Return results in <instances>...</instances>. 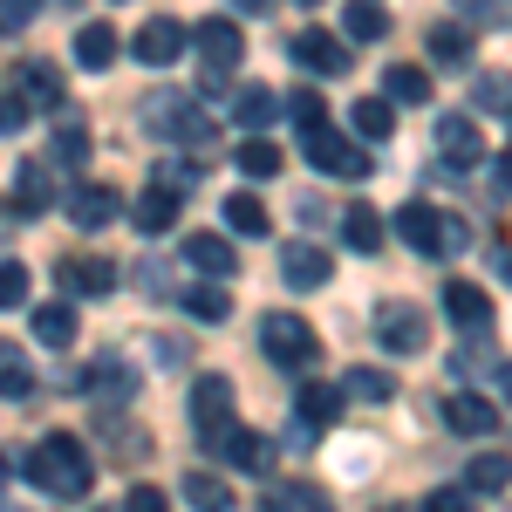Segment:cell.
Returning a JSON list of instances; mask_svg holds the SVG:
<instances>
[{
    "label": "cell",
    "mask_w": 512,
    "mask_h": 512,
    "mask_svg": "<svg viewBox=\"0 0 512 512\" xmlns=\"http://www.w3.org/2000/svg\"><path fill=\"white\" fill-rule=\"evenodd\" d=\"M342 35H349V41H383V35H390V7H383V0H349Z\"/></svg>",
    "instance_id": "cell-25"
},
{
    "label": "cell",
    "mask_w": 512,
    "mask_h": 512,
    "mask_svg": "<svg viewBox=\"0 0 512 512\" xmlns=\"http://www.w3.org/2000/svg\"><path fill=\"white\" fill-rule=\"evenodd\" d=\"M14 89H21V103H28V110H55V103H62V69H55V62H21V69H14Z\"/></svg>",
    "instance_id": "cell-22"
},
{
    "label": "cell",
    "mask_w": 512,
    "mask_h": 512,
    "mask_svg": "<svg viewBox=\"0 0 512 512\" xmlns=\"http://www.w3.org/2000/svg\"><path fill=\"white\" fill-rule=\"evenodd\" d=\"M512 485V458H499V451H485V458H472V472H465V492H506Z\"/></svg>",
    "instance_id": "cell-35"
},
{
    "label": "cell",
    "mask_w": 512,
    "mask_h": 512,
    "mask_svg": "<svg viewBox=\"0 0 512 512\" xmlns=\"http://www.w3.org/2000/svg\"><path fill=\"white\" fill-rule=\"evenodd\" d=\"M96 512H103V506H96Z\"/></svg>",
    "instance_id": "cell-56"
},
{
    "label": "cell",
    "mask_w": 512,
    "mask_h": 512,
    "mask_svg": "<svg viewBox=\"0 0 512 512\" xmlns=\"http://www.w3.org/2000/svg\"><path fill=\"white\" fill-rule=\"evenodd\" d=\"M185 499H192V512H233V492H226L219 478H205V472L185 478Z\"/></svg>",
    "instance_id": "cell-38"
},
{
    "label": "cell",
    "mask_w": 512,
    "mask_h": 512,
    "mask_svg": "<svg viewBox=\"0 0 512 512\" xmlns=\"http://www.w3.org/2000/svg\"><path fill=\"white\" fill-rule=\"evenodd\" d=\"M55 158H62V164H82V123H76V117L62 123V137H55Z\"/></svg>",
    "instance_id": "cell-47"
},
{
    "label": "cell",
    "mask_w": 512,
    "mask_h": 512,
    "mask_svg": "<svg viewBox=\"0 0 512 512\" xmlns=\"http://www.w3.org/2000/svg\"><path fill=\"white\" fill-rule=\"evenodd\" d=\"M239 14H267V7H274V0H233Z\"/></svg>",
    "instance_id": "cell-52"
},
{
    "label": "cell",
    "mask_w": 512,
    "mask_h": 512,
    "mask_svg": "<svg viewBox=\"0 0 512 512\" xmlns=\"http://www.w3.org/2000/svg\"><path fill=\"white\" fill-rule=\"evenodd\" d=\"M198 178H205V164H192V158H164L151 185H164V192H178V198H185V192L198 185Z\"/></svg>",
    "instance_id": "cell-41"
},
{
    "label": "cell",
    "mask_w": 512,
    "mask_h": 512,
    "mask_svg": "<svg viewBox=\"0 0 512 512\" xmlns=\"http://www.w3.org/2000/svg\"><path fill=\"white\" fill-rule=\"evenodd\" d=\"M21 123H28V103H21V96H7V89H0V137H14V130H21Z\"/></svg>",
    "instance_id": "cell-48"
},
{
    "label": "cell",
    "mask_w": 512,
    "mask_h": 512,
    "mask_svg": "<svg viewBox=\"0 0 512 512\" xmlns=\"http://www.w3.org/2000/svg\"><path fill=\"white\" fill-rule=\"evenodd\" d=\"M48 205H55V171H48L41 158H28L21 171H14V212H21V219H41Z\"/></svg>",
    "instance_id": "cell-15"
},
{
    "label": "cell",
    "mask_w": 512,
    "mask_h": 512,
    "mask_svg": "<svg viewBox=\"0 0 512 512\" xmlns=\"http://www.w3.org/2000/svg\"><path fill=\"white\" fill-rule=\"evenodd\" d=\"M499 383H506V396H512V362H499Z\"/></svg>",
    "instance_id": "cell-53"
},
{
    "label": "cell",
    "mask_w": 512,
    "mask_h": 512,
    "mask_svg": "<svg viewBox=\"0 0 512 512\" xmlns=\"http://www.w3.org/2000/svg\"><path fill=\"white\" fill-rule=\"evenodd\" d=\"M349 396H362V403H390L396 396V383L383 376V369H349V383H342Z\"/></svg>",
    "instance_id": "cell-42"
},
{
    "label": "cell",
    "mask_w": 512,
    "mask_h": 512,
    "mask_svg": "<svg viewBox=\"0 0 512 512\" xmlns=\"http://www.w3.org/2000/svg\"><path fill=\"white\" fill-rule=\"evenodd\" d=\"M192 41H198V55H205V69H212V76L239 69V55H246V41H239L233 21H205V28H198Z\"/></svg>",
    "instance_id": "cell-17"
},
{
    "label": "cell",
    "mask_w": 512,
    "mask_h": 512,
    "mask_svg": "<svg viewBox=\"0 0 512 512\" xmlns=\"http://www.w3.org/2000/svg\"><path fill=\"white\" fill-rule=\"evenodd\" d=\"M308 7H315V0H308Z\"/></svg>",
    "instance_id": "cell-55"
},
{
    "label": "cell",
    "mask_w": 512,
    "mask_h": 512,
    "mask_svg": "<svg viewBox=\"0 0 512 512\" xmlns=\"http://www.w3.org/2000/svg\"><path fill=\"white\" fill-rule=\"evenodd\" d=\"M492 178H499V192L512 198V151H499V158H492Z\"/></svg>",
    "instance_id": "cell-51"
},
{
    "label": "cell",
    "mask_w": 512,
    "mask_h": 512,
    "mask_svg": "<svg viewBox=\"0 0 512 512\" xmlns=\"http://www.w3.org/2000/svg\"><path fill=\"white\" fill-rule=\"evenodd\" d=\"M328 274H335V260H328L321 239H294V246L280 253V280L301 287V294H308V287H328Z\"/></svg>",
    "instance_id": "cell-11"
},
{
    "label": "cell",
    "mask_w": 512,
    "mask_h": 512,
    "mask_svg": "<svg viewBox=\"0 0 512 512\" xmlns=\"http://www.w3.org/2000/svg\"><path fill=\"white\" fill-rule=\"evenodd\" d=\"M437 158L451 164V171H472L485 158V137H478V117H437Z\"/></svg>",
    "instance_id": "cell-10"
},
{
    "label": "cell",
    "mask_w": 512,
    "mask_h": 512,
    "mask_svg": "<svg viewBox=\"0 0 512 512\" xmlns=\"http://www.w3.org/2000/svg\"><path fill=\"white\" fill-rule=\"evenodd\" d=\"M294 417H301V424H335V417H342V390H335V383H301V396H294Z\"/></svg>",
    "instance_id": "cell-24"
},
{
    "label": "cell",
    "mask_w": 512,
    "mask_h": 512,
    "mask_svg": "<svg viewBox=\"0 0 512 512\" xmlns=\"http://www.w3.org/2000/svg\"><path fill=\"white\" fill-rule=\"evenodd\" d=\"M233 158H239V171H246V178H274V171H280V151L267 144V137H246Z\"/></svg>",
    "instance_id": "cell-39"
},
{
    "label": "cell",
    "mask_w": 512,
    "mask_h": 512,
    "mask_svg": "<svg viewBox=\"0 0 512 512\" xmlns=\"http://www.w3.org/2000/svg\"><path fill=\"white\" fill-rule=\"evenodd\" d=\"M390 130H396V103H390V96H362V103H355V137L383 144Z\"/></svg>",
    "instance_id": "cell-30"
},
{
    "label": "cell",
    "mask_w": 512,
    "mask_h": 512,
    "mask_svg": "<svg viewBox=\"0 0 512 512\" xmlns=\"http://www.w3.org/2000/svg\"><path fill=\"white\" fill-rule=\"evenodd\" d=\"M444 424H451V431H458V437H492V431H499V410H492L485 396L458 390V396H451V403H444Z\"/></svg>",
    "instance_id": "cell-20"
},
{
    "label": "cell",
    "mask_w": 512,
    "mask_h": 512,
    "mask_svg": "<svg viewBox=\"0 0 512 512\" xmlns=\"http://www.w3.org/2000/svg\"><path fill=\"white\" fill-rule=\"evenodd\" d=\"M28 390H35L28 349H21V342H0V396H28Z\"/></svg>",
    "instance_id": "cell-34"
},
{
    "label": "cell",
    "mask_w": 512,
    "mask_h": 512,
    "mask_svg": "<svg viewBox=\"0 0 512 512\" xmlns=\"http://www.w3.org/2000/svg\"><path fill=\"white\" fill-rule=\"evenodd\" d=\"M287 55H294V62H301V69H308V76H349V41L342 35H328V28H301V35L287 41Z\"/></svg>",
    "instance_id": "cell-7"
},
{
    "label": "cell",
    "mask_w": 512,
    "mask_h": 512,
    "mask_svg": "<svg viewBox=\"0 0 512 512\" xmlns=\"http://www.w3.org/2000/svg\"><path fill=\"white\" fill-rule=\"evenodd\" d=\"M458 7H465V14H478V21H499V14H506V0H458Z\"/></svg>",
    "instance_id": "cell-50"
},
{
    "label": "cell",
    "mask_w": 512,
    "mask_h": 512,
    "mask_svg": "<svg viewBox=\"0 0 512 512\" xmlns=\"http://www.w3.org/2000/svg\"><path fill=\"white\" fill-rule=\"evenodd\" d=\"M308 164L328 171V178H369L376 158H369L355 137H342V130H315V137H308Z\"/></svg>",
    "instance_id": "cell-6"
},
{
    "label": "cell",
    "mask_w": 512,
    "mask_h": 512,
    "mask_svg": "<svg viewBox=\"0 0 512 512\" xmlns=\"http://www.w3.org/2000/svg\"><path fill=\"white\" fill-rule=\"evenodd\" d=\"M130 55H137L144 69H171V62L185 55V28H178L171 14H158V21H144V28L130 35Z\"/></svg>",
    "instance_id": "cell-9"
},
{
    "label": "cell",
    "mask_w": 512,
    "mask_h": 512,
    "mask_svg": "<svg viewBox=\"0 0 512 512\" xmlns=\"http://www.w3.org/2000/svg\"><path fill=\"white\" fill-rule=\"evenodd\" d=\"M274 117H287V96L280 89H267V82H246L233 96V123L239 130H253V137H267V123Z\"/></svg>",
    "instance_id": "cell-13"
},
{
    "label": "cell",
    "mask_w": 512,
    "mask_h": 512,
    "mask_svg": "<svg viewBox=\"0 0 512 512\" xmlns=\"http://www.w3.org/2000/svg\"><path fill=\"white\" fill-rule=\"evenodd\" d=\"M260 512H335V499L308 478H280V485L260 492Z\"/></svg>",
    "instance_id": "cell-16"
},
{
    "label": "cell",
    "mask_w": 512,
    "mask_h": 512,
    "mask_svg": "<svg viewBox=\"0 0 512 512\" xmlns=\"http://www.w3.org/2000/svg\"><path fill=\"white\" fill-rule=\"evenodd\" d=\"M185 315L205 321V328H219V321H233V294H226L219 280H212V287H192V294H185Z\"/></svg>",
    "instance_id": "cell-32"
},
{
    "label": "cell",
    "mask_w": 512,
    "mask_h": 512,
    "mask_svg": "<svg viewBox=\"0 0 512 512\" xmlns=\"http://www.w3.org/2000/svg\"><path fill=\"white\" fill-rule=\"evenodd\" d=\"M499 274H506V280H512V253H499Z\"/></svg>",
    "instance_id": "cell-54"
},
{
    "label": "cell",
    "mask_w": 512,
    "mask_h": 512,
    "mask_svg": "<svg viewBox=\"0 0 512 512\" xmlns=\"http://www.w3.org/2000/svg\"><path fill=\"white\" fill-rule=\"evenodd\" d=\"M144 123H151V137H171V144L198 151V164H205L212 137H219V123L205 117V103H198L192 89H158V96L144 103Z\"/></svg>",
    "instance_id": "cell-2"
},
{
    "label": "cell",
    "mask_w": 512,
    "mask_h": 512,
    "mask_svg": "<svg viewBox=\"0 0 512 512\" xmlns=\"http://www.w3.org/2000/svg\"><path fill=\"white\" fill-rule=\"evenodd\" d=\"M76 62L82 69H110L117 62V28H103V21L76 28Z\"/></svg>",
    "instance_id": "cell-27"
},
{
    "label": "cell",
    "mask_w": 512,
    "mask_h": 512,
    "mask_svg": "<svg viewBox=\"0 0 512 512\" xmlns=\"http://www.w3.org/2000/svg\"><path fill=\"white\" fill-rule=\"evenodd\" d=\"M28 478H35L48 499H82L89 485H96V465H89V451H82V437L69 431H48L28 451Z\"/></svg>",
    "instance_id": "cell-1"
},
{
    "label": "cell",
    "mask_w": 512,
    "mask_h": 512,
    "mask_svg": "<svg viewBox=\"0 0 512 512\" xmlns=\"http://www.w3.org/2000/svg\"><path fill=\"white\" fill-rule=\"evenodd\" d=\"M396 239L403 246H417L424 260H451V253H465V226L458 219H444L437 205H424V198H410V205H396Z\"/></svg>",
    "instance_id": "cell-3"
},
{
    "label": "cell",
    "mask_w": 512,
    "mask_h": 512,
    "mask_svg": "<svg viewBox=\"0 0 512 512\" xmlns=\"http://www.w3.org/2000/svg\"><path fill=\"white\" fill-rule=\"evenodd\" d=\"M260 349H267V362L274 369H308L321 355V342H315V328L301 315H260Z\"/></svg>",
    "instance_id": "cell-4"
},
{
    "label": "cell",
    "mask_w": 512,
    "mask_h": 512,
    "mask_svg": "<svg viewBox=\"0 0 512 512\" xmlns=\"http://www.w3.org/2000/svg\"><path fill=\"white\" fill-rule=\"evenodd\" d=\"M192 424H198V444L205 451H226V437L239 431L233 424V383L226 376H205L192 390Z\"/></svg>",
    "instance_id": "cell-5"
},
{
    "label": "cell",
    "mask_w": 512,
    "mask_h": 512,
    "mask_svg": "<svg viewBox=\"0 0 512 512\" xmlns=\"http://www.w3.org/2000/svg\"><path fill=\"white\" fill-rule=\"evenodd\" d=\"M226 458H233L239 472H267V465H274V444H267L260 431H246V424H239V431L226 437Z\"/></svg>",
    "instance_id": "cell-29"
},
{
    "label": "cell",
    "mask_w": 512,
    "mask_h": 512,
    "mask_svg": "<svg viewBox=\"0 0 512 512\" xmlns=\"http://www.w3.org/2000/svg\"><path fill=\"white\" fill-rule=\"evenodd\" d=\"M472 110H485V117H506V123H512V76H506V69H485V76L472 82Z\"/></svg>",
    "instance_id": "cell-26"
},
{
    "label": "cell",
    "mask_w": 512,
    "mask_h": 512,
    "mask_svg": "<svg viewBox=\"0 0 512 512\" xmlns=\"http://www.w3.org/2000/svg\"><path fill=\"white\" fill-rule=\"evenodd\" d=\"M69 294H110L117 287V260H103V253H76V260H62L55 267Z\"/></svg>",
    "instance_id": "cell-19"
},
{
    "label": "cell",
    "mask_w": 512,
    "mask_h": 512,
    "mask_svg": "<svg viewBox=\"0 0 512 512\" xmlns=\"http://www.w3.org/2000/svg\"><path fill=\"white\" fill-rule=\"evenodd\" d=\"M424 335H431L424 308H410V301H383V308H376V342H383L390 355H417Z\"/></svg>",
    "instance_id": "cell-8"
},
{
    "label": "cell",
    "mask_w": 512,
    "mask_h": 512,
    "mask_svg": "<svg viewBox=\"0 0 512 512\" xmlns=\"http://www.w3.org/2000/svg\"><path fill=\"white\" fill-rule=\"evenodd\" d=\"M383 96H390V103H424V96H431V76H424L417 62H390V69H383Z\"/></svg>",
    "instance_id": "cell-28"
},
{
    "label": "cell",
    "mask_w": 512,
    "mask_h": 512,
    "mask_svg": "<svg viewBox=\"0 0 512 512\" xmlns=\"http://www.w3.org/2000/svg\"><path fill=\"white\" fill-rule=\"evenodd\" d=\"M178 205H185L178 192H164V185H144V198L130 205V226H137L144 239H158V233H171V226H178Z\"/></svg>",
    "instance_id": "cell-18"
},
{
    "label": "cell",
    "mask_w": 512,
    "mask_h": 512,
    "mask_svg": "<svg viewBox=\"0 0 512 512\" xmlns=\"http://www.w3.org/2000/svg\"><path fill=\"white\" fill-rule=\"evenodd\" d=\"M21 301H28V267L0 260V308H21Z\"/></svg>",
    "instance_id": "cell-43"
},
{
    "label": "cell",
    "mask_w": 512,
    "mask_h": 512,
    "mask_svg": "<svg viewBox=\"0 0 512 512\" xmlns=\"http://www.w3.org/2000/svg\"><path fill=\"white\" fill-rule=\"evenodd\" d=\"M137 287H144L151 301H158V294H171V280H164V267H158V260H144V274H137Z\"/></svg>",
    "instance_id": "cell-49"
},
{
    "label": "cell",
    "mask_w": 512,
    "mask_h": 512,
    "mask_svg": "<svg viewBox=\"0 0 512 512\" xmlns=\"http://www.w3.org/2000/svg\"><path fill=\"white\" fill-rule=\"evenodd\" d=\"M424 48H431V62H465L472 55V28L465 21H437L431 35H424Z\"/></svg>",
    "instance_id": "cell-33"
},
{
    "label": "cell",
    "mask_w": 512,
    "mask_h": 512,
    "mask_svg": "<svg viewBox=\"0 0 512 512\" xmlns=\"http://www.w3.org/2000/svg\"><path fill=\"white\" fill-rule=\"evenodd\" d=\"M342 239H349L355 253H376V246H383V219H376L369 205H349V212H342Z\"/></svg>",
    "instance_id": "cell-37"
},
{
    "label": "cell",
    "mask_w": 512,
    "mask_h": 512,
    "mask_svg": "<svg viewBox=\"0 0 512 512\" xmlns=\"http://www.w3.org/2000/svg\"><path fill=\"white\" fill-rule=\"evenodd\" d=\"M185 267H198V274H212V280H233V239H219V233H192L185 239Z\"/></svg>",
    "instance_id": "cell-23"
},
{
    "label": "cell",
    "mask_w": 512,
    "mask_h": 512,
    "mask_svg": "<svg viewBox=\"0 0 512 512\" xmlns=\"http://www.w3.org/2000/svg\"><path fill=\"white\" fill-rule=\"evenodd\" d=\"M117 212H123L117 185H76V192H69V219H76L82 233H103Z\"/></svg>",
    "instance_id": "cell-14"
},
{
    "label": "cell",
    "mask_w": 512,
    "mask_h": 512,
    "mask_svg": "<svg viewBox=\"0 0 512 512\" xmlns=\"http://www.w3.org/2000/svg\"><path fill=\"white\" fill-rule=\"evenodd\" d=\"M35 335L48 342V349H69V342H76V308H69V301H48V308H35Z\"/></svg>",
    "instance_id": "cell-31"
},
{
    "label": "cell",
    "mask_w": 512,
    "mask_h": 512,
    "mask_svg": "<svg viewBox=\"0 0 512 512\" xmlns=\"http://www.w3.org/2000/svg\"><path fill=\"white\" fill-rule=\"evenodd\" d=\"M287 117L301 123V137H315V130H328V103L315 89H301V96H287Z\"/></svg>",
    "instance_id": "cell-40"
},
{
    "label": "cell",
    "mask_w": 512,
    "mask_h": 512,
    "mask_svg": "<svg viewBox=\"0 0 512 512\" xmlns=\"http://www.w3.org/2000/svg\"><path fill=\"white\" fill-rule=\"evenodd\" d=\"M82 396H96V403H130V396H137V369H130L123 355H96L89 376H82Z\"/></svg>",
    "instance_id": "cell-12"
},
{
    "label": "cell",
    "mask_w": 512,
    "mask_h": 512,
    "mask_svg": "<svg viewBox=\"0 0 512 512\" xmlns=\"http://www.w3.org/2000/svg\"><path fill=\"white\" fill-rule=\"evenodd\" d=\"M226 226L246 233V239H267V205H260L253 192H233V198H226Z\"/></svg>",
    "instance_id": "cell-36"
},
{
    "label": "cell",
    "mask_w": 512,
    "mask_h": 512,
    "mask_svg": "<svg viewBox=\"0 0 512 512\" xmlns=\"http://www.w3.org/2000/svg\"><path fill=\"white\" fill-rule=\"evenodd\" d=\"M444 308H451V321H458V328L492 335V301H485V287H472V280H451V287H444Z\"/></svg>",
    "instance_id": "cell-21"
},
{
    "label": "cell",
    "mask_w": 512,
    "mask_h": 512,
    "mask_svg": "<svg viewBox=\"0 0 512 512\" xmlns=\"http://www.w3.org/2000/svg\"><path fill=\"white\" fill-rule=\"evenodd\" d=\"M35 14H41V0H0V35H21Z\"/></svg>",
    "instance_id": "cell-44"
},
{
    "label": "cell",
    "mask_w": 512,
    "mask_h": 512,
    "mask_svg": "<svg viewBox=\"0 0 512 512\" xmlns=\"http://www.w3.org/2000/svg\"><path fill=\"white\" fill-rule=\"evenodd\" d=\"M123 512H171V499H164L158 485H130V499H123Z\"/></svg>",
    "instance_id": "cell-46"
},
{
    "label": "cell",
    "mask_w": 512,
    "mask_h": 512,
    "mask_svg": "<svg viewBox=\"0 0 512 512\" xmlns=\"http://www.w3.org/2000/svg\"><path fill=\"white\" fill-rule=\"evenodd\" d=\"M424 512H472V492H465V485H444V492L424 499Z\"/></svg>",
    "instance_id": "cell-45"
}]
</instances>
